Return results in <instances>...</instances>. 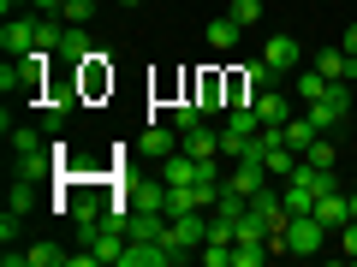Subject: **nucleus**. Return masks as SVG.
Returning <instances> with one entry per match:
<instances>
[{
    "instance_id": "1",
    "label": "nucleus",
    "mask_w": 357,
    "mask_h": 267,
    "mask_svg": "<svg viewBox=\"0 0 357 267\" xmlns=\"http://www.w3.org/2000/svg\"><path fill=\"white\" fill-rule=\"evenodd\" d=\"M167 243L178 255H191L208 243V214H167Z\"/></svg>"
},
{
    "instance_id": "2",
    "label": "nucleus",
    "mask_w": 357,
    "mask_h": 267,
    "mask_svg": "<svg viewBox=\"0 0 357 267\" xmlns=\"http://www.w3.org/2000/svg\"><path fill=\"white\" fill-rule=\"evenodd\" d=\"M321 243H328V226H321L316 214H292V226H286V255H321Z\"/></svg>"
},
{
    "instance_id": "3",
    "label": "nucleus",
    "mask_w": 357,
    "mask_h": 267,
    "mask_svg": "<svg viewBox=\"0 0 357 267\" xmlns=\"http://www.w3.org/2000/svg\"><path fill=\"white\" fill-rule=\"evenodd\" d=\"M119 202L126 208H155V214H167V178H131L126 191H119Z\"/></svg>"
},
{
    "instance_id": "4",
    "label": "nucleus",
    "mask_w": 357,
    "mask_h": 267,
    "mask_svg": "<svg viewBox=\"0 0 357 267\" xmlns=\"http://www.w3.org/2000/svg\"><path fill=\"white\" fill-rule=\"evenodd\" d=\"M178 143H185V131H178V125H149V131L137 137V154H143V161H155V166H161L167 154H178Z\"/></svg>"
},
{
    "instance_id": "5",
    "label": "nucleus",
    "mask_w": 357,
    "mask_h": 267,
    "mask_svg": "<svg viewBox=\"0 0 357 267\" xmlns=\"http://www.w3.org/2000/svg\"><path fill=\"white\" fill-rule=\"evenodd\" d=\"M345 107H351V89H345V83H333V89H328V95H321L316 107H304V113L316 119V131H328V137H333V125H340V119H345Z\"/></svg>"
},
{
    "instance_id": "6",
    "label": "nucleus",
    "mask_w": 357,
    "mask_h": 267,
    "mask_svg": "<svg viewBox=\"0 0 357 267\" xmlns=\"http://www.w3.org/2000/svg\"><path fill=\"white\" fill-rule=\"evenodd\" d=\"M268 178H274V172H268V161L250 149L238 166H232V178H227V184H232V191H244V196H256V191H268Z\"/></svg>"
},
{
    "instance_id": "7",
    "label": "nucleus",
    "mask_w": 357,
    "mask_h": 267,
    "mask_svg": "<svg viewBox=\"0 0 357 267\" xmlns=\"http://www.w3.org/2000/svg\"><path fill=\"white\" fill-rule=\"evenodd\" d=\"M227 77H220V72H197V83H191V102L197 107H203V113H220V107H227Z\"/></svg>"
},
{
    "instance_id": "8",
    "label": "nucleus",
    "mask_w": 357,
    "mask_h": 267,
    "mask_svg": "<svg viewBox=\"0 0 357 267\" xmlns=\"http://www.w3.org/2000/svg\"><path fill=\"white\" fill-rule=\"evenodd\" d=\"M0 48L13 54V60H24V54L36 48V18H6V24H0Z\"/></svg>"
},
{
    "instance_id": "9",
    "label": "nucleus",
    "mask_w": 357,
    "mask_h": 267,
    "mask_svg": "<svg viewBox=\"0 0 357 267\" xmlns=\"http://www.w3.org/2000/svg\"><path fill=\"white\" fill-rule=\"evenodd\" d=\"M316 220H321L328 232H340L345 220H351V196H345L340 184H333V191H321V196H316Z\"/></svg>"
},
{
    "instance_id": "10",
    "label": "nucleus",
    "mask_w": 357,
    "mask_h": 267,
    "mask_svg": "<svg viewBox=\"0 0 357 267\" xmlns=\"http://www.w3.org/2000/svg\"><path fill=\"white\" fill-rule=\"evenodd\" d=\"M316 72L328 77V83H351V77H357V54H345V48H321V54H316Z\"/></svg>"
},
{
    "instance_id": "11",
    "label": "nucleus",
    "mask_w": 357,
    "mask_h": 267,
    "mask_svg": "<svg viewBox=\"0 0 357 267\" xmlns=\"http://www.w3.org/2000/svg\"><path fill=\"white\" fill-rule=\"evenodd\" d=\"M262 60H268V72H274V77H286V72H298V60H304V54H298L292 36H268Z\"/></svg>"
},
{
    "instance_id": "12",
    "label": "nucleus",
    "mask_w": 357,
    "mask_h": 267,
    "mask_svg": "<svg viewBox=\"0 0 357 267\" xmlns=\"http://www.w3.org/2000/svg\"><path fill=\"white\" fill-rule=\"evenodd\" d=\"M256 113H262V125H286V119L298 113V102H292V95H280V89L268 83L262 95H256Z\"/></svg>"
},
{
    "instance_id": "13",
    "label": "nucleus",
    "mask_w": 357,
    "mask_h": 267,
    "mask_svg": "<svg viewBox=\"0 0 357 267\" xmlns=\"http://www.w3.org/2000/svg\"><path fill=\"white\" fill-rule=\"evenodd\" d=\"M54 149H42V154H18V166H13V178H24V184H42V178L54 172Z\"/></svg>"
},
{
    "instance_id": "14",
    "label": "nucleus",
    "mask_w": 357,
    "mask_h": 267,
    "mask_svg": "<svg viewBox=\"0 0 357 267\" xmlns=\"http://www.w3.org/2000/svg\"><path fill=\"white\" fill-rule=\"evenodd\" d=\"M89 36H84V24H66V36H60V54H54V60H66V65H84L89 60Z\"/></svg>"
},
{
    "instance_id": "15",
    "label": "nucleus",
    "mask_w": 357,
    "mask_h": 267,
    "mask_svg": "<svg viewBox=\"0 0 357 267\" xmlns=\"http://www.w3.org/2000/svg\"><path fill=\"white\" fill-rule=\"evenodd\" d=\"M185 154H197V161H215L220 154V131H208V125H197V131H185V143H178Z\"/></svg>"
},
{
    "instance_id": "16",
    "label": "nucleus",
    "mask_w": 357,
    "mask_h": 267,
    "mask_svg": "<svg viewBox=\"0 0 357 267\" xmlns=\"http://www.w3.org/2000/svg\"><path fill=\"white\" fill-rule=\"evenodd\" d=\"M280 131H286V143H292L298 154H310V143L321 137V131H316V119H310V113H292V119H286Z\"/></svg>"
},
{
    "instance_id": "17",
    "label": "nucleus",
    "mask_w": 357,
    "mask_h": 267,
    "mask_svg": "<svg viewBox=\"0 0 357 267\" xmlns=\"http://www.w3.org/2000/svg\"><path fill=\"white\" fill-rule=\"evenodd\" d=\"M328 89H333V83L316 72V65H298V102H304V107H316L321 95H328Z\"/></svg>"
},
{
    "instance_id": "18",
    "label": "nucleus",
    "mask_w": 357,
    "mask_h": 267,
    "mask_svg": "<svg viewBox=\"0 0 357 267\" xmlns=\"http://www.w3.org/2000/svg\"><path fill=\"white\" fill-rule=\"evenodd\" d=\"M72 107H77V89H54L48 102H42V119H48V125H66Z\"/></svg>"
},
{
    "instance_id": "19",
    "label": "nucleus",
    "mask_w": 357,
    "mask_h": 267,
    "mask_svg": "<svg viewBox=\"0 0 357 267\" xmlns=\"http://www.w3.org/2000/svg\"><path fill=\"white\" fill-rule=\"evenodd\" d=\"M280 196H286V208H292V214H316V191H310V184H298V178H286Z\"/></svg>"
},
{
    "instance_id": "20",
    "label": "nucleus",
    "mask_w": 357,
    "mask_h": 267,
    "mask_svg": "<svg viewBox=\"0 0 357 267\" xmlns=\"http://www.w3.org/2000/svg\"><path fill=\"white\" fill-rule=\"evenodd\" d=\"M238 36H244V30L232 24V18H215V24H208V48H215V54H232V48H238Z\"/></svg>"
},
{
    "instance_id": "21",
    "label": "nucleus",
    "mask_w": 357,
    "mask_h": 267,
    "mask_svg": "<svg viewBox=\"0 0 357 267\" xmlns=\"http://www.w3.org/2000/svg\"><path fill=\"white\" fill-rule=\"evenodd\" d=\"M24 261L30 267H66V250H60V243H30Z\"/></svg>"
},
{
    "instance_id": "22",
    "label": "nucleus",
    "mask_w": 357,
    "mask_h": 267,
    "mask_svg": "<svg viewBox=\"0 0 357 267\" xmlns=\"http://www.w3.org/2000/svg\"><path fill=\"white\" fill-rule=\"evenodd\" d=\"M227 18H232L238 30H250L256 18H262V0H232V6H227Z\"/></svg>"
},
{
    "instance_id": "23",
    "label": "nucleus",
    "mask_w": 357,
    "mask_h": 267,
    "mask_svg": "<svg viewBox=\"0 0 357 267\" xmlns=\"http://www.w3.org/2000/svg\"><path fill=\"white\" fill-rule=\"evenodd\" d=\"M203 119H208V113H203V107L191 102V95H185V102L173 107V125H178V131H197V125H203Z\"/></svg>"
},
{
    "instance_id": "24",
    "label": "nucleus",
    "mask_w": 357,
    "mask_h": 267,
    "mask_svg": "<svg viewBox=\"0 0 357 267\" xmlns=\"http://www.w3.org/2000/svg\"><path fill=\"white\" fill-rule=\"evenodd\" d=\"M304 161H310V166H333V161H340V149H333V137H328V131H321V137L310 143V154H304Z\"/></svg>"
},
{
    "instance_id": "25",
    "label": "nucleus",
    "mask_w": 357,
    "mask_h": 267,
    "mask_svg": "<svg viewBox=\"0 0 357 267\" xmlns=\"http://www.w3.org/2000/svg\"><path fill=\"white\" fill-rule=\"evenodd\" d=\"M6 137H13V154H42V137H36L30 125H13Z\"/></svg>"
},
{
    "instance_id": "26",
    "label": "nucleus",
    "mask_w": 357,
    "mask_h": 267,
    "mask_svg": "<svg viewBox=\"0 0 357 267\" xmlns=\"http://www.w3.org/2000/svg\"><path fill=\"white\" fill-rule=\"evenodd\" d=\"M30 202H36V184H24V178H13V191H6V208H18V214H30Z\"/></svg>"
},
{
    "instance_id": "27",
    "label": "nucleus",
    "mask_w": 357,
    "mask_h": 267,
    "mask_svg": "<svg viewBox=\"0 0 357 267\" xmlns=\"http://www.w3.org/2000/svg\"><path fill=\"white\" fill-rule=\"evenodd\" d=\"M60 36H66L60 24H48V18H36V48H42V54H60Z\"/></svg>"
},
{
    "instance_id": "28",
    "label": "nucleus",
    "mask_w": 357,
    "mask_h": 267,
    "mask_svg": "<svg viewBox=\"0 0 357 267\" xmlns=\"http://www.w3.org/2000/svg\"><path fill=\"white\" fill-rule=\"evenodd\" d=\"M96 6H102V0H66L60 13H66V24H89V18H96Z\"/></svg>"
},
{
    "instance_id": "29",
    "label": "nucleus",
    "mask_w": 357,
    "mask_h": 267,
    "mask_svg": "<svg viewBox=\"0 0 357 267\" xmlns=\"http://www.w3.org/2000/svg\"><path fill=\"white\" fill-rule=\"evenodd\" d=\"M220 154L244 161V154H250V137H238V131H227V125H220Z\"/></svg>"
},
{
    "instance_id": "30",
    "label": "nucleus",
    "mask_w": 357,
    "mask_h": 267,
    "mask_svg": "<svg viewBox=\"0 0 357 267\" xmlns=\"http://www.w3.org/2000/svg\"><path fill=\"white\" fill-rule=\"evenodd\" d=\"M18 232H24V214L6 208V214H0V243H18Z\"/></svg>"
},
{
    "instance_id": "31",
    "label": "nucleus",
    "mask_w": 357,
    "mask_h": 267,
    "mask_svg": "<svg viewBox=\"0 0 357 267\" xmlns=\"http://www.w3.org/2000/svg\"><path fill=\"white\" fill-rule=\"evenodd\" d=\"M340 243H345V255H351V261H357V214H351V220H345V226H340Z\"/></svg>"
},
{
    "instance_id": "32",
    "label": "nucleus",
    "mask_w": 357,
    "mask_h": 267,
    "mask_svg": "<svg viewBox=\"0 0 357 267\" xmlns=\"http://www.w3.org/2000/svg\"><path fill=\"white\" fill-rule=\"evenodd\" d=\"M345 54H357V24H345V42H340Z\"/></svg>"
},
{
    "instance_id": "33",
    "label": "nucleus",
    "mask_w": 357,
    "mask_h": 267,
    "mask_svg": "<svg viewBox=\"0 0 357 267\" xmlns=\"http://www.w3.org/2000/svg\"><path fill=\"white\" fill-rule=\"evenodd\" d=\"M24 6H36V0H0V13H24Z\"/></svg>"
},
{
    "instance_id": "34",
    "label": "nucleus",
    "mask_w": 357,
    "mask_h": 267,
    "mask_svg": "<svg viewBox=\"0 0 357 267\" xmlns=\"http://www.w3.org/2000/svg\"><path fill=\"white\" fill-rule=\"evenodd\" d=\"M36 6H42V13H60V6H66V0H36Z\"/></svg>"
},
{
    "instance_id": "35",
    "label": "nucleus",
    "mask_w": 357,
    "mask_h": 267,
    "mask_svg": "<svg viewBox=\"0 0 357 267\" xmlns=\"http://www.w3.org/2000/svg\"><path fill=\"white\" fill-rule=\"evenodd\" d=\"M119 6H143V0H119Z\"/></svg>"
},
{
    "instance_id": "36",
    "label": "nucleus",
    "mask_w": 357,
    "mask_h": 267,
    "mask_svg": "<svg viewBox=\"0 0 357 267\" xmlns=\"http://www.w3.org/2000/svg\"><path fill=\"white\" fill-rule=\"evenodd\" d=\"M351 214H357V191H351Z\"/></svg>"
}]
</instances>
